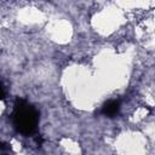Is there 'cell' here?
I'll return each instance as SVG.
<instances>
[{
	"mask_svg": "<svg viewBox=\"0 0 155 155\" xmlns=\"http://www.w3.org/2000/svg\"><path fill=\"white\" fill-rule=\"evenodd\" d=\"M12 122L17 132L23 136H31L39 124V111L29 102L17 98L13 105Z\"/></svg>",
	"mask_w": 155,
	"mask_h": 155,
	"instance_id": "6da1fadb",
	"label": "cell"
},
{
	"mask_svg": "<svg viewBox=\"0 0 155 155\" xmlns=\"http://www.w3.org/2000/svg\"><path fill=\"white\" fill-rule=\"evenodd\" d=\"M101 111L103 115H105L108 117H114L120 111V101H116V99L108 101L107 103H104Z\"/></svg>",
	"mask_w": 155,
	"mask_h": 155,
	"instance_id": "7a4b0ae2",
	"label": "cell"
},
{
	"mask_svg": "<svg viewBox=\"0 0 155 155\" xmlns=\"http://www.w3.org/2000/svg\"><path fill=\"white\" fill-rule=\"evenodd\" d=\"M8 150H10L8 144H6V143H4V142L0 140V153H7Z\"/></svg>",
	"mask_w": 155,
	"mask_h": 155,
	"instance_id": "3957f363",
	"label": "cell"
},
{
	"mask_svg": "<svg viewBox=\"0 0 155 155\" xmlns=\"http://www.w3.org/2000/svg\"><path fill=\"white\" fill-rule=\"evenodd\" d=\"M4 98H5V88H4L2 82L0 81V99H4Z\"/></svg>",
	"mask_w": 155,
	"mask_h": 155,
	"instance_id": "277c9868",
	"label": "cell"
}]
</instances>
